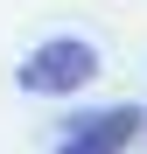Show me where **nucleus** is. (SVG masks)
Listing matches in <instances>:
<instances>
[{"label": "nucleus", "mask_w": 147, "mask_h": 154, "mask_svg": "<svg viewBox=\"0 0 147 154\" xmlns=\"http://www.w3.org/2000/svg\"><path fill=\"white\" fill-rule=\"evenodd\" d=\"M133 133H140V112H133V105L84 112V119H70V133H63V147H56V154H119Z\"/></svg>", "instance_id": "obj_2"}, {"label": "nucleus", "mask_w": 147, "mask_h": 154, "mask_svg": "<svg viewBox=\"0 0 147 154\" xmlns=\"http://www.w3.org/2000/svg\"><path fill=\"white\" fill-rule=\"evenodd\" d=\"M98 77V49L84 35H49L42 49H28L21 56V91L35 98H63V91H84Z\"/></svg>", "instance_id": "obj_1"}]
</instances>
